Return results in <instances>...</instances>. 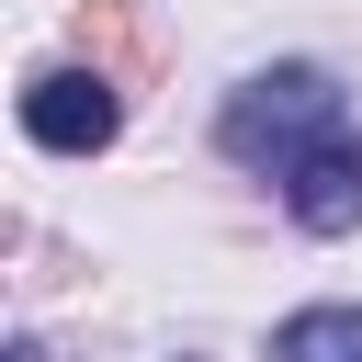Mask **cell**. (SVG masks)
Returning a JSON list of instances; mask_svg holds the SVG:
<instances>
[{
    "mask_svg": "<svg viewBox=\"0 0 362 362\" xmlns=\"http://www.w3.org/2000/svg\"><path fill=\"white\" fill-rule=\"evenodd\" d=\"M113 124H124V102H113V79H102V68H45V79L23 90V136H34V147H57V158L113 147Z\"/></svg>",
    "mask_w": 362,
    "mask_h": 362,
    "instance_id": "obj_2",
    "label": "cell"
},
{
    "mask_svg": "<svg viewBox=\"0 0 362 362\" xmlns=\"http://www.w3.org/2000/svg\"><path fill=\"white\" fill-rule=\"evenodd\" d=\"M283 362H362V317H351V305H305V317H283Z\"/></svg>",
    "mask_w": 362,
    "mask_h": 362,
    "instance_id": "obj_4",
    "label": "cell"
},
{
    "mask_svg": "<svg viewBox=\"0 0 362 362\" xmlns=\"http://www.w3.org/2000/svg\"><path fill=\"white\" fill-rule=\"evenodd\" d=\"M283 204H294V226H317V238H351L362 226V136H317L294 170H283Z\"/></svg>",
    "mask_w": 362,
    "mask_h": 362,
    "instance_id": "obj_3",
    "label": "cell"
},
{
    "mask_svg": "<svg viewBox=\"0 0 362 362\" xmlns=\"http://www.w3.org/2000/svg\"><path fill=\"white\" fill-rule=\"evenodd\" d=\"M328 124H339L328 68H260V79L226 102V158H249V170H294Z\"/></svg>",
    "mask_w": 362,
    "mask_h": 362,
    "instance_id": "obj_1",
    "label": "cell"
}]
</instances>
